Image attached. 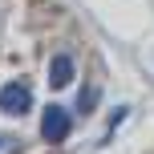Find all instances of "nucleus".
Listing matches in <instances>:
<instances>
[{
    "instance_id": "obj_3",
    "label": "nucleus",
    "mask_w": 154,
    "mask_h": 154,
    "mask_svg": "<svg viewBox=\"0 0 154 154\" xmlns=\"http://www.w3.org/2000/svg\"><path fill=\"white\" fill-rule=\"evenodd\" d=\"M69 81H73V61L69 57H53V65H49V85H53V89H65Z\"/></svg>"
},
{
    "instance_id": "obj_2",
    "label": "nucleus",
    "mask_w": 154,
    "mask_h": 154,
    "mask_svg": "<svg viewBox=\"0 0 154 154\" xmlns=\"http://www.w3.org/2000/svg\"><path fill=\"white\" fill-rule=\"evenodd\" d=\"M29 106H32V93L24 89V85H4V89H0V109H4V114H29Z\"/></svg>"
},
{
    "instance_id": "obj_4",
    "label": "nucleus",
    "mask_w": 154,
    "mask_h": 154,
    "mask_svg": "<svg viewBox=\"0 0 154 154\" xmlns=\"http://www.w3.org/2000/svg\"><path fill=\"white\" fill-rule=\"evenodd\" d=\"M0 150H4V134H0Z\"/></svg>"
},
{
    "instance_id": "obj_1",
    "label": "nucleus",
    "mask_w": 154,
    "mask_h": 154,
    "mask_svg": "<svg viewBox=\"0 0 154 154\" xmlns=\"http://www.w3.org/2000/svg\"><path fill=\"white\" fill-rule=\"evenodd\" d=\"M69 109L65 106H45V118H41V138L45 142H65L69 138Z\"/></svg>"
}]
</instances>
